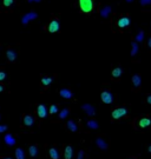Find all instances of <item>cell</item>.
Returning <instances> with one entry per match:
<instances>
[{"label":"cell","instance_id":"28","mask_svg":"<svg viewBox=\"0 0 151 159\" xmlns=\"http://www.w3.org/2000/svg\"><path fill=\"white\" fill-rule=\"evenodd\" d=\"M13 2H14V0H4L2 5H4V7H11L13 5Z\"/></svg>","mask_w":151,"mask_h":159},{"label":"cell","instance_id":"5","mask_svg":"<svg viewBox=\"0 0 151 159\" xmlns=\"http://www.w3.org/2000/svg\"><path fill=\"white\" fill-rule=\"evenodd\" d=\"M59 28H60V22H59V20L58 19H52L50 21V24H49V26H47V30H49V32H51V33H56L59 31Z\"/></svg>","mask_w":151,"mask_h":159},{"label":"cell","instance_id":"6","mask_svg":"<svg viewBox=\"0 0 151 159\" xmlns=\"http://www.w3.org/2000/svg\"><path fill=\"white\" fill-rule=\"evenodd\" d=\"M100 98L103 100L104 104H112L113 103V94L110 91H103L102 94H100Z\"/></svg>","mask_w":151,"mask_h":159},{"label":"cell","instance_id":"22","mask_svg":"<svg viewBox=\"0 0 151 159\" xmlns=\"http://www.w3.org/2000/svg\"><path fill=\"white\" fill-rule=\"evenodd\" d=\"M28 152H30V156L32 157V158H34V157H37L38 156V146L37 145H31L30 146V149H28Z\"/></svg>","mask_w":151,"mask_h":159},{"label":"cell","instance_id":"20","mask_svg":"<svg viewBox=\"0 0 151 159\" xmlns=\"http://www.w3.org/2000/svg\"><path fill=\"white\" fill-rule=\"evenodd\" d=\"M49 153H50V157L52 159H59L60 158V155H59V151L57 150L56 147H51L49 150Z\"/></svg>","mask_w":151,"mask_h":159},{"label":"cell","instance_id":"31","mask_svg":"<svg viewBox=\"0 0 151 159\" xmlns=\"http://www.w3.org/2000/svg\"><path fill=\"white\" fill-rule=\"evenodd\" d=\"M84 157H85V153H84V151H79L78 152V155H77V159H84Z\"/></svg>","mask_w":151,"mask_h":159},{"label":"cell","instance_id":"14","mask_svg":"<svg viewBox=\"0 0 151 159\" xmlns=\"http://www.w3.org/2000/svg\"><path fill=\"white\" fill-rule=\"evenodd\" d=\"M37 113L39 118H45L47 116V108L45 105H38L37 107Z\"/></svg>","mask_w":151,"mask_h":159},{"label":"cell","instance_id":"36","mask_svg":"<svg viewBox=\"0 0 151 159\" xmlns=\"http://www.w3.org/2000/svg\"><path fill=\"white\" fill-rule=\"evenodd\" d=\"M148 46H149V47L151 48V37L149 38V40H148Z\"/></svg>","mask_w":151,"mask_h":159},{"label":"cell","instance_id":"29","mask_svg":"<svg viewBox=\"0 0 151 159\" xmlns=\"http://www.w3.org/2000/svg\"><path fill=\"white\" fill-rule=\"evenodd\" d=\"M57 112H58V106L57 105H51L50 106V113L51 114H56Z\"/></svg>","mask_w":151,"mask_h":159},{"label":"cell","instance_id":"15","mask_svg":"<svg viewBox=\"0 0 151 159\" xmlns=\"http://www.w3.org/2000/svg\"><path fill=\"white\" fill-rule=\"evenodd\" d=\"M73 157V147L71 145H67L64 151V158L65 159H72Z\"/></svg>","mask_w":151,"mask_h":159},{"label":"cell","instance_id":"12","mask_svg":"<svg viewBox=\"0 0 151 159\" xmlns=\"http://www.w3.org/2000/svg\"><path fill=\"white\" fill-rule=\"evenodd\" d=\"M59 94H60V97L64 98V99H71V98L73 97L72 91L69 90V88H61V90L59 91Z\"/></svg>","mask_w":151,"mask_h":159},{"label":"cell","instance_id":"34","mask_svg":"<svg viewBox=\"0 0 151 159\" xmlns=\"http://www.w3.org/2000/svg\"><path fill=\"white\" fill-rule=\"evenodd\" d=\"M28 2H40V1H43V0H27Z\"/></svg>","mask_w":151,"mask_h":159},{"label":"cell","instance_id":"3","mask_svg":"<svg viewBox=\"0 0 151 159\" xmlns=\"http://www.w3.org/2000/svg\"><path fill=\"white\" fill-rule=\"evenodd\" d=\"M37 18H38L37 12H28V13H26V14L22 16V18H21V24H22V25H27L30 21L37 19Z\"/></svg>","mask_w":151,"mask_h":159},{"label":"cell","instance_id":"35","mask_svg":"<svg viewBox=\"0 0 151 159\" xmlns=\"http://www.w3.org/2000/svg\"><path fill=\"white\" fill-rule=\"evenodd\" d=\"M147 103H148V104H150V105H151V96H149V97L147 98Z\"/></svg>","mask_w":151,"mask_h":159},{"label":"cell","instance_id":"16","mask_svg":"<svg viewBox=\"0 0 151 159\" xmlns=\"http://www.w3.org/2000/svg\"><path fill=\"white\" fill-rule=\"evenodd\" d=\"M6 58H7L8 61H14V60L17 59V52L11 50V48H8L6 51Z\"/></svg>","mask_w":151,"mask_h":159},{"label":"cell","instance_id":"7","mask_svg":"<svg viewBox=\"0 0 151 159\" xmlns=\"http://www.w3.org/2000/svg\"><path fill=\"white\" fill-rule=\"evenodd\" d=\"M34 121H36V119H34V117L32 114H25V116H22V125L26 126V127L33 126Z\"/></svg>","mask_w":151,"mask_h":159},{"label":"cell","instance_id":"33","mask_svg":"<svg viewBox=\"0 0 151 159\" xmlns=\"http://www.w3.org/2000/svg\"><path fill=\"white\" fill-rule=\"evenodd\" d=\"M5 131H7V126L6 125H0V133H2Z\"/></svg>","mask_w":151,"mask_h":159},{"label":"cell","instance_id":"24","mask_svg":"<svg viewBox=\"0 0 151 159\" xmlns=\"http://www.w3.org/2000/svg\"><path fill=\"white\" fill-rule=\"evenodd\" d=\"M138 53V45L136 41H132L131 42V57H136Z\"/></svg>","mask_w":151,"mask_h":159},{"label":"cell","instance_id":"19","mask_svg":"<svg viewBox=\"0 0 151 159\" xmlns=\"http://www.w3.org/2000/svg\"><path fill=\"white\" fill-rule=\"evenodd\" d=\"M66 127H67L71 132H77V131H78V126H77V124H76L73 120H69V121L66 123Z\"/></svg>","mask_w":151,"mask_h":159},{"label":"cell","instance_id":"25","mask_svg":"<svg viewBox=\"0 0 151 159\" xmlns=\"http://www.w3.org/2000/svg\"><path fill=\"white\" fill-rule=\"evenodd\" d=\"M16 158L17 159H25V152L21 147H18L16 150Z\"/></svg>","mask_w":151,"mask_h":159},{"label":"cell","instance_id":"26","mask_svg":"<svg viewBox=\"0 0 151 159\" xmlns=\"http://www.w3.org/2000/svg\"><path fill=\"white\" fill-rule=\"evenodd\" d=\"M69 113H70V110L66 107V108H63L61 110V112L59 113V119H65L67 116H69Z\"/></svg>","mask_w":151,"mask_h":159},{"label":"cell","instance_id":"23","mask_svg":"<svg viewBox=\"0 0 151 159\" xmlns=\"http://www.w3.org/2000/svg\"><path fill=\"white\" fill-rule=\"evenodd\" d=\"M150 124H151V120L149 118H143V119L139 120V126L142 129H145V127L150 126Z\"/></svg>","mask_w":151,"mask_h":159},{"label":"cell","instance_id":"8","mask_svg":"<svg viewBox=\"0 0 151 159\" xmlns=\"http://www.w3.org/2000/svg\"><path fill=\"white\" fill-rule=\"evenodd\" d=\"M96 145L99 147V150H102V151H106L108 149H109V144H108V141L104 139V138H102V137H98L97 139H96Z\"/></svg>","mask_w":151,"mask_h":159},{"label":"cell","instance_id":"17","mask_svg":"<svg viewBox=\"0 0 151 159\" xmlns=\"http://www.w3.org/2000/svg\"><path fill=\"white\" fill-rule=\"evenodd\" d=\"M86 126L91 130H97V129H99V123L96 119H90L89 121H86Z\"/></svg>","mask_w":151,"mask_h":159},{"label":"cell","instance_id":"2","mask_svg":"<svg viewBox=\"0 0 151 159\" xmlns=\"http://www.w3.org/2000/svg\"><path fill=\"white\" fill-rule=\"evenodd\" d=\"M128 112H129V111H128L125 107H118V108H114V110H113L111 116H112L113 119L118 120V119H120V118H123L124 116H126Z\"/></svg>","mask_w":151,"mask_h":159},{"label":"cell","instance_id":"42","mask_svg":"<svg viewBox=\"0 0 151 159\" xmlns=\"http://www.w3.org/2000/svg\"><path fill=\"white\" fill-rule=\"evenodd\" d=\"M129 159H135V158H129Z\"/></svg>","mask_w":151,"mask_h":159},{"label":"cell","instance_id":"9","mask_svg":"<svg viewBox=\"0 0 151 159\" xmlns=\"http://www.w3.org/2000/svg\"><path fill=\"white\" fill-rule=\"evenodd\" d=\"M111 11H112L111 6H103V7L99 10V16H100L102 18L106 19V18H109V16L111 14Z\"/></svg>","mask_w":151,"mask_h":159},{"label":"cell","instance_id":"37","mask_svg":"<svg viewBox=\"0 0 151 159\" xmlns=\"http://www.w3.org/2000/svg\"><path fill=\"white\" fill-rule=\"evenodd\" d=\"M4 90H5V86L4 85H0V92H2Z\"/></svg>","mask_w":151,"mask_h":159},{"label":"cell","instance_id":"4","mask_svg":"<svg viewBox=\"0 0 151 159\" xmlns=\"http://www.w3.org/2000/svg\"><path fill=\"white\" fill-rule=\"evenodd\" d=\"M130 24H131V20L130 18L128 17V16H124V17H120L118 21H117V26L119 27V28H126V27H129L130 26Z\"/></svg>","mask_w":151,"mask_h":159},{"label":"cell","instance_id":"1","mask_svg":"<svg viewBox=\"0 0 151 159\" xmlns=\"http://www.w3.org/2000/svg\"><path fill=\"white\" fill-rule=\"evenodd\" d=\"M79 7L84 13H90L93 10V0H78Z\"/></svg>","mask_w":151,"mask_h":159},{"label":"cell","instance_id":"27","mask_svg":"<svg viewBox=\"0 0 151 159\" xmlns=\"http://www.w3.org/2000/svg\"><path fill=\"white\" fill-rule=\"evenodd\" d=\"M143 40H144V32L141 31V32H138L137 36H136V42H141V41H143Z\"/></svg>","mask_w":151,"mask_h":159},{"label":"cell","instance_id":"10","mask_svg":"<svg viewBox=\"0 0 151 159\" xmlns=\"http://www.w3.org/2000/svg\"><path fill=\"white\" fill-rule=\"evenodd\" d=\"M81 108H83V111H84L87 116L93 117L94 114H96V110H94V107L92 106V105H90V104H84V105L81 106Z\"/></svg>","mask_w":151,"mask_h":159},{"label":"cell","instance_id":"21","mask_svg":"<svg viewBox=\"0 0 151 159\" xmlns=\"http://www.w3.org/2000/svg\"><path fill=\"white\" fill-rule=\"evenodd\" d=\"M52 78H50V77H43L41 78V81H40V84H41V86H44V87H49L51 84H52Z\"/></svg>","mask_w":151,"mask_h":159},{"label":"cell","instance_id":"30","mask_svg":"<svg viewBox=\"0 0 151 159\" xmlns=\"http://www.w3.org/2000/svg\"><path fill=\"white\" fill-rule=\"evenodd\" d=\"M139 4L142 6H148V5L151 4V0H139Z\"/></svg>","mask_w":151,"mask_h":159},{"label":"cell","instance_id":"11","mask_svg":"<svg viewBox=\"0 0 151 159\" xmlns=\"http://www.w3.org/2000/svg\"><path fill=\"white\" fill-rule=\"evenodd\" d=\"M131 82H132V87H133L135 90H138V88L141 87V84H142V78H141V76H139V74H133V76H132Z\"/></svg>","mask_w":151,"mask_h":159},{"label":"cell","instance_id":"18","mask_svg":"<svg viewBox=\"0 0 151 159\" xmlns=\"http://www.w3.org/2000/svg\"><path fill=\"white\" fill-rule=\"evenodd\" d=\"M111 74H112V78H114V79L120 78L122 74H123V70H122V67H116V68H113Z\"/></svg>","mask_w":151,"mask_h":159},{"label":"cell","instance_id":"41","mask_svg":"<svg viewBox=\"0 0 151 159\" xmlns=\"http://www.w3.org/2000/svg\"><path fill=\"white\" fill-rule=\"evenodd\" d=\"M0 120H1V116H0Z\"/></svg>","mask_w":151,"mask_h":159},{"label":"cell","instance_id":"38","mask_svg":"<svg viewBox=\"0 0 151 159\" xmlns=\"http://www.w3.org/2000/svg\"><path fill=\"white\" fill-rule=\"evenodd\" d=\"M1 159H13V158H11V157H1Z\"/></svg>","mask_w":151,"mask_h":159},{"label":"cell","instance_id":"40","mask_svg":"<svg viewBox=\"0 0 151 159\" xmlns=\"http://www.w3.org/2000/svg\"><path fill=\"white\" fill-rule=\"evenodd\" d=\"M149 152H150V153H151V145H150V146H149Z\"/></svg>","mask_w":151,"mask_h":159},{"label":"cell","instance_id":"32","mask_svg":"<svg viewBox=\"0 0 151 159\" xmlns=\"http://www.w3.org/2000/svg\"><path fill=\"white\" fill-rule=\"evenodd\" d=\"M5 79H6V73L4 71H0V81H2Z\"/></svg>","mask_w":151,"mask_h":159},{"label":"cell","instance_id":"39","mask_svg":"<svg viewBox=\"0 0 151 159\" xmlns=\"http://www.w3.org/2000/svg\"><path fill=\"white\" fill-rule=\"evenodd\" d=\"M125 1H126V2H132L133 0H125Z\"/></svg>","mask_w":151,"mask_h":159},{"label":"cell","instance_id":"13","mask_svg":"<svg viewBox=\"0 0 151 159\" xmlns=\"http://www.w3.org/2000/svg\"><path fill=\"white\" fill-rule=\"evenodd\" d=\"M4 141H5V144L8 145V146H13V145H16V143H17L16 138H14L11 133H7V134L4 137Z\"/></svg>","mask_w":151,"mask_h":159}]
</instances>
